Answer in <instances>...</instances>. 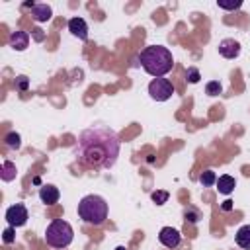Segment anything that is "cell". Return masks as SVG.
Returning a JSON list of instances; mask_svg holds the SVG:
<instances>
[{
  "instance_id": "obj_3",
  "label": "cell",
  "mask_w": 250,
  "mask_h": 250,
  "mask_svg": "<svg viewBox=\"0 0 250 250\" xmlns=\"http://www.w3.org/2000/svg\"><path fill=\"white\" fill-rule=\"evenodd\" d=\"M78 217L88 225H102L107 219V203L102 195H84L78 203Z\"/></svg>"
},
{
  "instance_id": "obj_9",
  "label": "cell",
  "mask_w": 250,
  "mask_h": 250,
  "mask_svg": "<svg viewBox=\"0 0 250 250\" xmlns=\"http://www.w3.org/2000/svg\"><path fill=\"white\" fill-rule=\"evenodd\" d=\"M68 31H70L74 37L82 39V41L88 39V25H86V21H84L82 18H78V16L68 20Z\"/></svg>"
},
{
  "instance_id": "obj_12",
  "label": "cell",
  "mask_w": 250,
  "mask_h": 250,
  "mask_svg": "<svg viewBox=\"0 0 250 250\" xmlns=\"http://www.w3.org/2000/svg\"><path fill=\"white\" fill-rule=\"evenodd\" d=\"M51 16H53V10H51V6H47V4H35V6L31 8V18H33L35 21H49Z\"/></svg>"
},
{
  "instance_id": "obj_2",
  "label": "cell",
  "mask_w": 250,
  "mask_h": 250,
  "mask_svg": "<svg viewBox=\"0 0 250 250\" xmlns=\"http://www.w3.org/2000/svg\"><path fill=\"white\" fill-rule=\"evenodd\" d=\"M139 61H141V66L154 78H162L164 74H168L174 66V59H172V53L162 47V45H150V47H145L139 55Z\"/></svg>"
},
{
  "instance_id": "obj_15",
  "label": "cell",
  "mask_w": 250,
  "mask_h": 250,
  "mask_svg": "<svg viewBox=\"0 0 250 250\" xmlns=\"http://www.w3.org/2000/svg\"><path fill=\"white\" fill-rule=\"evenodd\" d=\"M16 164L14 162H10V160H4L2 162V170H0V178L4 180V182H12V180H16Z\"/></svg>"
},
{
  "instance_id": "obj_11",
  "label": "cell",
  "mask_w": 250,
  "mask_h": 250,
  "mask_svg": "<svg viewBox=\"0 0 250 250\" xmlns=\"http://www.w3.org/2000/svg\"><path fill=\"white\" fill-rule=\"evenodd\" d=\"M27 45H29V33H27V31L18 29V31H14V33L10 35V47H12V49L23 51Z\"/></svg>"
},
{
  "instance_id": "obj_13",
  "label": "cell",
  "mask_w": 250,
  "mask_h": 250,
  "mask_svg": "<svg viewBox=\"0 0 250 250\" xmlns=\"http://www.w3.org/2000/svg\"><path fill=\"white\" fill-rule=\"evenodd\" d=\"M234 186H236V182H234V178L229 176V174H223V176L217 178V189H219V193H223V195H229V193L234 189Z\"/></svg>"
},
{
  "instance_id": "obj_10",
  "label": "cell",
  "mask_w": 250,
  "mask_h": 250,
  "mask_svg": "<svg viewBox=\"0 0 250 250\" xmlns=\"http://www.w3.org/2000/svg\"><path fill=\"white\" fill-rule=\"evenodd\" d=\"M59 197H61V193H59V189L53 184H45V186L39 188V199L45 205H55L59 201Z\"/></svg>"
},
{
  "instance_id": "obj_1",
  "label": "cell",
  "mask_w": 250,
  "mask_h": 250,
  "mask_svg": "<svg viewBox=\"0 0 250 250\" xmlns=\"http://www.w3.org/2000/svg\"><path fill=\"white\" fill-rule=\"evenodd\" d=\"M74 156L86 168H111L119 156V137L109 127H90L78 135Z\"/></svg>"
},
{
  "instance_id": "obj_20",
  "label": "cell",
  "mask_w": 250,
  "mask_h": 250,
  "mask_svg": "<svg viewBox=\"0 0 250 250\" xmlns=\"http://www.w3.org/2000/svg\"><path fill=\"white\" fill-rule=\"evenodd\" d=\"M199 78H201V74H199V70H197L195 66H189V68L186 70V80H188V82L197 84V82H199Z\"/></svg>"
},
{
  "instance_id": "obj_26",
  "label": "cell",
  "mask_w": 250,
  "mask_h": 250,
  "mask_svg": "<svg viewBox=\"0 0 250 250\" xmlns=\"http://www.w3.org/2000/svg\"><path fill=\"white\" fill-rule=\"evenodd\" d=\"M115 250H125V246H117V248H115Z\"/></svg>"
},
{
  "instance_id": "obj_17",
  "label": "cell",
  "mask_w": 250,
  "mask_h": 250,
  "mask_svg": "<svg viewBox=\"0 0 250 250\" xmlns=\"http://www.w3.org/2000/svg\"><path fill=\"white\" fill-rule=\"evenodd\" d=\"M221 92H223V86H221L219 80H211V82L205 84V94L207 96H219Z\"/></svg>"
},
{
  "instance_id": "obj_4",
  "label": "cell",
  "mask_w": 250,
  "mask_h": 250,
  "mask_svg": "<svg viewBox=\"0 0 250 250\" xmlns=\"http://www.w3.org/2000/svg\"><path fill=\"white\" fill-rule=\"evenodd\" d=\"M74 238L72 227L64 219H55L45 229V240L53 248H66Z\"/></svg>"
},
{
  "instance_id": "obj_18",
  "label": "cell",
  "mask_w": 250,
  "mask_h": 250,
  "mask_svg": "<svg viewBox=\"0 0 250 250\" xmlns=\"http://www.w3.org/2000/svg\"><path fill=\"white\" fill-rule=\"evenodd\" d=\"M4 141H6V146H10V148H20L21 146V137L18 133H8Z\"/></svg>"
},
{
  "instance_id": "obj_6",
  "label": "cell",
  "mask_w": 250,
  "mask_h": 250,
  "mask_svg": "<svg viewBox=\"0 0 250 250\" xmlns=\"http://www.w3.org/2000/svg\"><path fill=\"white\" fill-rule=\"evenodd\" d=\"M27 209H25V205H21V203H16V205H10L8 209H6V221H8V225L10 227H23L25 223H27Z\"/></svg>"
},
{
  "instance_id": "obj_23",
  "label": "cell",
  "mask_w": 250,
  "mask_h": 250,
  "mask_svg": "<svg viewBox=\"0 0 250 250\" xmlns=\"http://www.w3.org/2000/svg\"><path fill=\"white\" fill-rule=\"evenodd\" d=\"M2 240H4L6 244H12V242L16 240V230H14V227H8V229L4 230V236H2Z\"/></svg>"
},
{
  "instance_id": "obj_16",
  "label": "cell",
  "mask_w": 250,
  "mask_h": 250,
  "mask_svg": "<svg viewBox=\"0 0 250 250\" xmlns=\"http://www.w3.org/2000/svg\"><path fill=\"white\" fill-rule=\"evenodd\" d=\"M199 182H201V186H203V188H209V186L217 184V176H215V172H213V170H205V172L199 176Z\"/></svg>"
},
{
  "instance_id": "obj_22",
  "label": "cell",
  "mask_w": 250,
  "mask_h": 250,
  "mask_svg": "<svg viewBox=\"0 0 250 250\" xmlns=\"http://www.w3.org/2000/svg\"><path fill=\"white\" fill-rule=\"evenodd\" d=\"M217 6L223 8V10H236V8L242 6V2H240V0H236V2H223V0H219Z\"/></svg>"
},
{
  "instance_id": "obj_7",
  "label": "cell",
  "mask_w": 250,
  "mask_h": 250,
  "mask_svg": "<svg viewBox=\"0 0 250 250\" xmlns=\"http://www.w3.org/2000/svg\"><path fill=\"white\" fill-rule=\"evenodd\" d=\"M158 240H160V244H164L166 248H176V246H180V242H182V234H180V230L174 229V227H164V229H160V232H158Z\"/></svg>"
},
{
  "instance_id": "obj_21",
  "label": "cell",
  "mask_w": 250,
  "mask_h": 250,
  "mask_svg": "<svg viewBox=\"0 0 250 250\" xmlns=\"http://www.w3.org/2000/svg\"><path fill=\"white\" fill-rule=\"evenodd\" d=\"M184 217H186V221H189V223H197V221L201 219V213H199L197 209H193V207H188V209L184 211Z\"/></svg>"
},
{
  "instance_id": "obj_19",
  "label": "cell",
  "mask_w": 250,
  "mask_h": 250,
  "mask_svg": "<svg viewBox=\"0 0 250 250\" xmlns=\"http://www.w3.org/2000/svg\"><path fill=\"white\" fill-rule=\"evenodd\" d=\"M152 201L156 203V205H164L166 201H168V197H170V193L168 191H162V189H156V191H152Z\"/></svg>"
},
{
  "instance_id": "obj_24",
  "label": "cell",
  "mask_w": 250,
  "mask_h": 250,
  "mask_svg": "<svg viewBox=\"0 0 250 250\" xmlns=\"http://www.w3.org/2000/svg\"><path fill=\"white\" fill-rule=\"evenodd\" d=\"M16 88L21 90V92L27 90V88H29V80H27V76H18V78H16Z\"/></svg>"
},
{
  "instance_id": "obj_5",
  "label": "cell",
  "mask_w": 250,
  "mask_h": 250,
  "mask_svg": "<svg viewBox=\"0 0 250 250\" xmlns=\"http://www.w3.org/2000/svg\"><path fill=\"white\" fill-rule=\"evenodd\" d=\"M148 94L156 102H166L174 94V84L168 78H152L148 84Z\"/></svg>"
},
{
  "instance_id": "obj_14",
  "label": "cell",
  "mask_w": 250,
  "mask_h": 250,
  "mask_svg": "<svg viewBox=\"0 0 250 250\" xmlns=\"http://www.w3.org/2000/svg\"><path fill=\"white\" fill-rule=\"evenodd\" d=\"M236 244L244 250H250V225H242L238 230H236V236H234Z\"/></svg>"
},
{
  "instance_id": "obj_8",
  "label": "cell",
  "mask_w": 250,
  "mask_h": 250,
  "mask_svg": "<svg viewBox=\"0 0 250 250\" xmlns=\"http://www.w3.org/2000/svg\"><path fill=\"white\" fill-rule=\"evenodd\" d=\"M219 55L225 59H236L240 55V43L236 39H223L219 41Z\"/></svg>"
},
{
  "instance_id": "obj_25",
  "label": "cell",
  "mask_w": 250,
  "mask_h": 250,
  "mask_svg": "<svg viewBox=\"0 0 250 250\" xmlns=\"http://www.w3.org/2000/svg\"><path fill=\"white\" fill-rule=\"evenodd\" d=\"M232 209V201L230 199H227L225 203H223V211H230Z\"/></svg>"
}]
</instances>
